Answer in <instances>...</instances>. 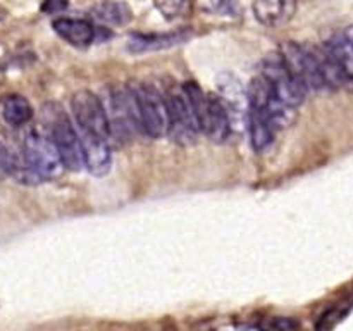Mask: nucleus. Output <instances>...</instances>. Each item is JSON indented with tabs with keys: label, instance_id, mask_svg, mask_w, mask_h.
<instances>
[{
	"label": "nucleus",
	"instance_id": "7",
	"mask_svg": "<svg viewBox=\"0 0 353 331\" xmlns=\"http://www.w3.org/2000/svg\"><path fill=\"white\" fill-rule=\"evenodd\" d=\"M169 107V121H171V130L169 133H174L176 140H190L199 130L195 114H193L190 100L186 97L183 85L179 88H171L165 92Z\"/></svg>",
	"mask_w": 353,
	"mask_h": 331
},
{
	"label": "nucleus",
	"instance_id": "9",
	"mask_svg": "<svg viewBox=\"0 0 353 331\" xmlns=\"http://www.w3.org/2000/svg\"><path fill=\"white\" fill-rule=\"evenodd\" d=\"M252 10L262 26L276 30L293 19L296 12V0H254Z\"/></svg>",
	"mask_w": 353,
	"mask_h": 331
},
{
	"label": "nucleus",
	"instance_id": "8",
	"mask_svg": "<svg viewBox=\"0 0 353 331\" xmlns=\"http://www.w3.org/2000/svg\"><path fill=\"white\" fill-rule=\"evenodd\" d=\"M324 48L340 72L343 88L353 92V26L334 33Z\"/></svg>",
	"mask_w": 353,
	"mask_h": 331
},
{
	"label": "nucleus",
	"instance_id": "1",
	"mask_svg": "<svg viewBox=\"0 0 353 331\" xmlns=\"http://www.w3.org/2000/svg\"><path fill=\"white\" fill-rule=\"evenodd\" d=\"M43 119L48 131L47 137L50 138L52 143L61 154L65 169L79 171L81 168H85L81 137L76 131L74 124L71 123L68 114L64 112V109L55 102L45 103Z\"/></svg>",
	"mask_w": 353,
	"mask_h": 331
},
{
	"label": "nucleus",
	"instance_id": "19",
	"mask_svg": "<svg viewBox=\"0 0 353 331\" xmlns=\"http://www.w3.org/2000/svg\"><path fill=\"white\" fill-rule=\"evenodd\" d=\"M210 10H212L214 14L233 17L240 14V6H238L236 0H214Z\"/></svg>",
	"mask_w": 353,
	"mask_h": 331
},
{
	"label": "nucleus",
	"instance_id": "4",
	"mask_svg": "<svg viewBox=\"0 0 353 331\" xmlns=\"http://www.w3.org/2000/svg\"><path fill=\"white\" fill-rule=\"evenodd\" d=\"M23 157L28 168L31 169L38 179H55L64 172L65 166L62 162L61 154L52 143V140L45 134L31 131L24 137Z\"/></svg>",
	"mask_w": 353,
	"mask_h": 331
},
{
	"label": "nucleus",
	"instance_id": "13",
	"mask_svg": "<svg viewBox=\"0 0 353 331\" xmlns=\"http://www.w3.org/2000/svg\"><path fill=\"white\" fill-rule=\"evenodd\" d=\"M55 33L74 47H88L95 41V28L85 19H74V17H59L52 23Z\"/></svg>",
	"mask_w": 353,
	"mask_h": 331
},
{
	"label": "nucleus",
	"instance_id": "15",
	"mask_svg": "<svg viewBox=\"0 0 353 331\" xmlns=\"http://www.w3.org/2000/svg\"><path fill=\"white\" fill-rule=\"evenodd\" d=\"M92 14L99 23L105 24V26H124L133 17L130 6L124 2H117V0H107V2L99 3L97 7H93Z\"/></svg>",
	"mask_w": 353,
	"mask_h": 331
},
{
	"label": "nucleus",
	"instance_id": "2",
	"mask_svg": "<svg viewBox=\"0 0 353 331\" xmlns=\"http://www.w3.org/2000/svg\"><path fill=\"white\" fill-rule=\"evenodd\" d=\"M138 107L141 133L150 138H162L171 130L169 121V107L165 92L159 90L150 83L131 85Z\"/></svg>",
	"mask_w": 353,
	"mask_h": 331
},
{
	"label": "nucleus",
	"instance_id": "17",
	"mask_svg": "<svg viewBox=\"0 0 353 331\" xmlns=\"http://www.w3.org/2000/svg\"><path fill=\"white\" fill-rule=\"evenodd\" d=\"M155 7L165 19H176L185 12L186 0H154Z\"/></svg>",
	"mask_w": 353,
	"mask_h": 331
},
{
	"label": "nucleus",
	"instance_id": "18",
	"mask_svg": "<svg viewBox=\"0 0 353 331\" xmlns=\"http://www.w3.org/2000/svg\"><path fill=\"white\" fill-rule=\"evenodd\" d=\"M348 309L347 307H333L331 310H327L323 317L317 323L316 331H331L341 319H345Z\"/></svg>",
	"mask_w": 353,
	"mask_h": 331
},
{
	"label": "nucleus",
	"instance_id": "11",
	"mask_svg": "<svg viewBox=\"0 0 353 331\" xmlns=\"http://www.w3.org/2000/svg\"><path fill=\"white\" fill-rule=\"evenodd\" d=\"M83 157H85V168L88 169L92 174L103 176L110 171V164H112V154H110L109 140L103 138L92 137V134H83Z\"/></svg>",
	"mask_w": 353,
	"mask_h": 331
},
{
	"label": "nucleus",
	"instance_id": "5",
	"mask_svg": "<svg viewBox=\"0 0 353 331\" xmlns=\"http://www.w3.org/2000/svg\"><path fill=\"white\" fill-rule=\"evenodd\" d=\"M71 110L83 134L109 140L110 123L102 100L88 90L76 92L71 99Z\"/></svg>",
	"mask_w": 353,
	"mask_h": 331
},
{
	"label": "nucleus",
	"instance_id": "16",
	"mask_svg": "<svg viewBox=\"0 0 353 331\" xmlns=\"http://www.w3.org/2000/svg\"><path fill=\"white\" fill-rule=\"evenodd\" d=\"M248 131H250L252 147L257 152H264L265 148L271 147L278 133V130L264 116L254 110H248Z\"/></svg>",
	"mask_w": 353,
	"mask_h": 331
},
{
	"label": "nucleus",
	"instance_id": "14",
	"mask_svg": "<svg viewBox=\"0 0 353 331\" xmlns=\"http://www.w3.org/2000/svg\"><path fill=\"white\" fill-rule=\"evenodd\" d=\"M3 121L12 128H21L33 119V107L23 95H7L0 107Z\"/></svg>",
	"mask_w": 353,
	"mask_h": 331
},
{
	"label": "nucleus",
	"instance_id": "10",
	"mask_svg": "<svg viewBox=\"0 0 353 331\" xmlns=\"http://www.w3.org/2000/svg\"><path fill=\"white\" fill-rule=\"evenodd\" d=\"M231 117L228 112L226 106H224L223 99L216 95L209 97V107L203 116L202 124H200V131L205 133L216 143L226 140L231 133Z\"/></svg>",
	"mask_w": 353,
	"mask_h": 331
},
{
	"label": "nucleus",
	"instance_id": "20",
	"mask_svg": "<svg viewBox=\"0 0 353 331\" xmlns=\"http://www.w3.org/2000/svg\"><path fill=\"white\" fill-rule=\"evenodd\" d=\"M69 6V0H43L41 3V10L45 14H59L62 10H65V7Z\"/></svg>",
	"mask_w": 353,
	"mask_h": 331
},
{
	"label": "nucleus",
	"instance_id": "6",
	"mask_svg": "<svg viewBox=\"0 0 353 331\" xmlns=\"http://www.w3.org/2000/svg\"><path fill=\"white\" fill-rule=\"evenodd\" d=\"M261 74H264L265 78L274 85L276 93H278V97L286 103V106L296 109V107L305 100L307 92L295 81V78L290 74L281 54L268 55V57L262 61Z\"/></svg>",
	"mask_w": 353,
	"mask_h": 331
},
{
	"label": "nucleus",
	"instance_id": "3",
	"mask_svg": "<svg viewBox=\"0 0 353 331\" xmlns=\"http://www.w3.org/2000/svg\"><path fill=\"white\" fill-rule=\"evenodd\" d=\"M247 100L248 110H254V112H259L261 116H264L278 131L281 128L290 126L295 121L296 109L286 106L279 99L274 90V85L264 74L255 76L248 83Z\"/></svg>",
	"mask_w": 353,
	"mask_h": 331
},
{
	"label": "nucleus",
	"instance_id": "12",
	"mask_svg": "<svg viewBox=\"0 0 353 331\" xmlns=\"http://www.w3.org/2000/svg\"><path fill=\"white\" fill-rule=\"evenodd\" d=\"M192 33L186 30L172 31V33H152V34H133L128 41V48L133 54H147V52L165 50L176 45L185 43Z\"/></svg>",
	"mask_w": 353,
	"mask_h": 331
}]
</instances>
